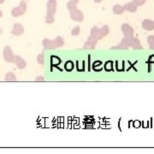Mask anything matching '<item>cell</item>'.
<instances>
[{
	"label": "cell",
	"instance_id": "9",
	"mask_svg": "<svg viewBox=\"0 0 154 154\" xmlns=\"http://www.w3.org/2000/svg\"><path fill=\"white\" fill-rule=\"evenodd\" d=\"M5 0H0V3H3Z\"/></svg>",
	"mask_w": 154,
	"mask_h": 154
},
{
	"label": "cell",
	"instance_id": "6",
	"mask_svg": "<svg viewBox=\"0 0 154 154\" xmlns=\"http://www.w3.org/2000/svg\"><path fill=\"white\" fill-rule=\"evenodd\" d=\"M5 80L8 81H15L16 78L15 76V75L13 73H8L5 76Z\"/></svg>",
	"mask_w": 154,
	"mask_h": 154
},
{
	"label": "cell",
	"instance_id": "1",
	"mask_svg": "<svg viewBox=\"0 0 154 154\" xmlns=\"http://www.w3.org/2000/svg\"><path fill=\"white\" fill-rule=\"evenodd\" d=\"M26 9H27V4L24 1H21V3L19 4V6H17V7H15L12 9L11 15L15 17L22 15L24 14V12L26 11Z\"/></svg>",
	"mask_w": 154,
	"mask_h": 154
},
{
	"label": "cell",
	"instance_id": "4",
	"mask_svg": "<svg viewBox=\"0 0 154 154\" xmlns=\"http://www.w3.org/2000/svg\"><path fill=\"white\" fill-rule=\"evenodd\" d=\"M3 52H4L3 56H4L5 60H6L7 62H11L14 57H13V55H12V52H11L10 48H9V47H5Z\"/></svg>",
	"mask_w": 154,
	"mask_h": 154
},
{
	"label": "cell",
	"instance_id": "2",
	"mask_svg": "<svg viewBox=\"0 0 154 154\" xmlns=\"http://www.w3.org/2000/svg\"><path fill=\"white\" fill-rule=\"evenodd\" d=\"M56 6H57V2L56 0H50L47 4V9H48V14L51 15L55 13L56 11Z\"/></svg>",
	"mask_w": 154,
	"mask_h": 154
},
{
	"label": "cell",
	"instance_id": "3",
	"mask_svg": "<svg viewBox=\"0 0 154 154\" xmlns=\"http://www.w3.org/2000/svg\"><path fill=\"white\" fill-rule=\"evenodd\" d=\"M12 33L15 35H21L23 33V27L22 25L19 24V23H15L12 29Z\"/></svg>",
	"mask_w": 154,
	"mask_h": 154
},
{
	"label": "cell",
	"instance_id": "7",
	"mask_svg": "<svg viewBox=\"0 0 154 154\" xmlns=\"http://www.w3.org/2000/svg\"><path fill=\"white\" fill-rule=\"evenodd\" d=\"M102 0H94V2H96V3H100Z\"/></svg>",
	"mask_w": 154,
	"mask_h": 154
},
{
	"label": "cell",
	"instance_id": "8",
	"mask_svg": "<svg viewBox=\"0 0 154 154\" xmlns=\"http://www.w3.org/2000/svg\"><path fill=\"white\" fill-rule=\"evenodd\" d=\"M3 16V12H2V10L0 9V17H2Z\"/></svg>",
	"mask_w": 154,
	"mask_h": 154
},
{
	"label": "cell",
	"instance_id": "5",
	"mask_svg": "<svg viewBox=\"0 0 154 154\" xmlns=\"http://www.w3.org/2000/svg\"><path fill=\"white\" fill-rule=\"evenodd\" d=\"M11 62H15L16 64V65L18 66L19 69H23L25 67V63L23 62V60L21 58H20L19 57H14Z\"/></svg>",
	"mask_w": 154,
	"mask_h": 154
}]
</instances>
